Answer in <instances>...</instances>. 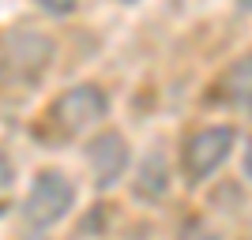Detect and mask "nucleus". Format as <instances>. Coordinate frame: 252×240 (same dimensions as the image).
I'll use <instances>...</instances> for the list:
<instances>
[{"instance_id":"obj_1","label":"nucleus","mask_w":252,"mask_h":240,"mask_svg":"<svg viewBox=\"0 0 252 240\" xmlns=\"http://www.w3.org/2000/svg\"><path fill=\"white\" fill-rule=\"evenodd\" d=\"M75 199H79V188L64 169H42L34 173L31 188L19 203V218L31 233H49L75 210Z\"/></svg>"},{"instance_id":"obj_2","label":"nucleus","mask_w":252,"mask_h":240,"mask_svg":"<svg viewBox=\"0 0 252 240\" xmlns=\"http://www.w3.org/2000/svg\"><path fill=\"white\" fill-rule=\"evenodd\" d=\"M105 116H109V94H105L98 83L68 86L49 109V120L61 128V135H68V139L94 135L98 128L105 124Z\"/></svg>"},{"instance_id":"obj_3","label":"nucleus","mask_w":252,"mask_h":240,"mask_svg":"<svg viewBox=\"0 0 252 240\" xmlns=\"http://www.w3.org/2000/svg\"><path fill=\"white\" fill-rule=\"evenodd\" d=\"M233 143H237V135H233V128H226V124L200 128V132L185 143V150H181V169H185V177H189L192 184L211 180L226 161H230Z\"/></svg>"},{"instance_id":"obj_4","label":"nucleus","mask_w":252,"mask_h":240,"mask_svg":"<svg viewBox=\"0 0 252 240\" xmlns=\"http://www.w3.org/2000/svg\"><path fill=\"white\" fill-rule=\"evenodd\" d=\"M87 169H91V180H94L98 191L117 188L121 180L128 177V165H132V150H128V139L113 128H98L94 135L87 139Z\"/></svg>"},{"instance_id":"obj_5","label":"nucleus","mask_w":252,"mask_h":240,"mask_svg":"<svg viewBox=\"0 0 252 240\" xmlns=\"http://www.w3.org/2000/svg\"><path fill=\"white\" fill-rule=\"evenodd\" d=\"M4 60H8L11 72H19V79H38L45 72V64L53 60V42L42 30H11L8 42H4Z\"/></svg>"},{"instance_id":"obj_6","label":"nucleus","mask_w":252,"mask_h":240,"mask_svg":"<svg viewBox=\"0 0 252 240\" xmlns=\"http://www.w3.org/2000/svg\"><path fill=\"white\" fill-rule=\"evenodd\" d=\"M132 191L136 199H147V203H158V199L169 191V165L162 154H147V161H139L136 180H132Z\"/></svg>"},{"instance_id":"obj_7","label":"nucleus","mask_w":252,"mask_h":240,"mask_svg":"<svg viewBox=\"0 0 252 240\" xmlns=\"http://www.w3.org/2000/svg\"><path fill=\"white\" fill-rule=\"evenodd\" d=\"M34 4H38L45 15H53V19H64V15H72V11L79 8V0H34Z\"/></svg>"},{"instance_id":"obj_8","label":"nucleus","mask_w":252,"mask_h":240,"mask_svg":"<svg viewBox=\"0 0 252 240\" xmlns=\"http://www.w3.org/2000/svg\"><path fill=\"white\" fill-rule=\"evenodd\" d=\"M15 184V165H11V158L8 154H0V195Z\"/></svg>"},{"instance_id":"obj_9","label":"nucleus","mask_w":252,"mask_h":240,"mask_svg":"<svg viewBox=\"0 0 252 240\" xmlns=\"http://www.w3.org/2000/svg\"><path fill=\"white\" fill-rule=\"evenodd\" d=\"M245 177L252 180V139H249V146H245Z\"/></svg>"},{"instance_id":"obj_10","label":"nucleus","mask_w":252,"mask_h":240,"mask_svg":"<svg viewBox=\"0 0 252 240\" xmlns=\"http://www.w3.org/2000/svg\"><path fill=\"white\" fill-rule=\"evenodd\" d=\"M237 8H245V11H252V0H237Z\"/></svg>"},{"instance_id":"obj_11","label":"nucleus","mask_w":252,"mask_h":240,"mask_svg":"<svg viewBox=\"0 0 252 240\" xmlns=\"http://www.w3.org/2000/svg\"><path fill=\"white\" fill-rule=\"evenodd\" d=\"M245 109H249V116H252V90H249V98H245Z\"/></svg>"},{"instance_id":"obj_12","label":"nucleus","mask_w":252,"mask_h":240,"mask_svg":"<svg viewBox=\"0 0 252 240\" xmlns=\"http://www.w3.org/2000/svg\"><path fill=\"white\" fill-rule=\"evenodd\" d=\"M121 4H136V0H121Z\"/></svg>"}]
</instances>
